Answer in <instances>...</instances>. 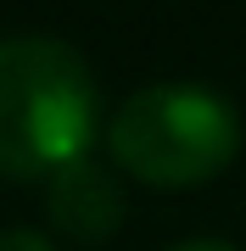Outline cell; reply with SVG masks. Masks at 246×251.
<instances>
[{
  "mask_svg": "<svg viewBox=\"0 0 246 251\" xmlns=\"http://www.w3.org/2000/svg\"><path fill=\"white\" fill-rule=\"evenodd\" d=\"M101 90L79 45L62 34L0 39V173L39 179L90 156Z\"/></svg>",
  "mask_w": 246,
  "mask_h": 251,
  "instance_id": "1",
  "label": "cell"
},
{
  "mask_svg": "<svg viewBox=\"0 0 246 251\" xmlns=\"http://www.w3.org/2000/svg\"><path fill=\"white\" fill-rule=\"evenodd\" d=\"M112 168L157 190L207 184L241 151V112L235 100L196 78H157L112 112L107 123Z\"/></svg>",
  "mask_w": 246,
  "mask_h": 251,
  "instance_id": "2",
  "label": "cell"
},
{
  "mask_svg": "<svg viewBox=\"0 0 246 251\" xmlns=\"http://www.w3.org/2000/svg\"><path fill=\"white\" fill-rule=\"evenodd\" d=\"M45 206H51V224L62 234H73V240H107V234L123 224L118 168L101 162V156H73L67 168L51 173Z\"/></svg>",
  "mask_w": 246,
  "mask_h": 251,
  "instance_id": "3",
  "label": "cell"
},
{
  "mask_svg": "<svg viewBox=\"0 0 246 251\" xmlns=\"http://www.w3.org/2000/svg\"><path fill=\"white\" fill-rule=\"evenodd\" d=\"M0 251H56V240L39 229H0Z\"/></svg>",
  "mask_w": 246,
  "mask_h": 251,
  "instance_id": "4",
  "label": "cell"
},
{
  "mask_svg": "<svg viewBox=\"0 0 246 251\" xmlns=\"http://www.w3.org/2000/svg\"><path fill=\"white\" fill-rule=\"evenodd\" d=\"M168 251H241V246H229V240H213V234H196V240H179V246H168Z\"/></svg>",
  "mask_w": 246,
  "mask_h": 251,
  "instance_id": "5",
  "label": "cell"
}]
</instances>
